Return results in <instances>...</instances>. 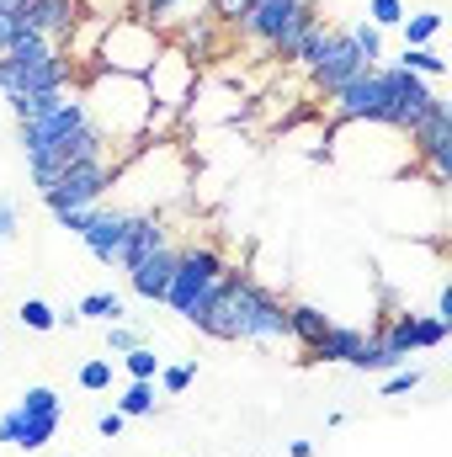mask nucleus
Instances as JSON below:
<instances>
[{"label": "nucleus", "instance_id": "1", "mask_svg": "<svg viewBox=\"0 0 452 457\" xmlns=\"http://www.w3.org/2000/svg\"><path fill=\"white\" fill-rule=\"evenodd\" d=\"M80 102H86V112H91L96 133H102L107 144H122L128 154L144 144V122L155 112V102H149V86H144L138 75L96 70V75L80 86ZM128 154H122V160H128Z\"/></svg>", "mask_w": 452, "mask_h": 457}, {"label": "nucleus", "instance_id": "2", "mask_svg": "<svg viewBox=\"0 0 452 457\" xmlns=\"http://www.w3.org/2000/svg\"><path fill=\"white\" fill-rule=\"evenodd\" d=\"M224 271H229V255L213 239H187V245H176V271H171V287H165V309L181 314L187 325H197V314L213 303Z\"/></svg>", "mask_w": 452, "mask_h": 457}, {"label": "nucleus", "instance_id": "3", "mask_svg": "<svg viewBox=\"0 0 452 457\" xmlns=\"http://www.w3.org/2000/svg\"><path fill=\"white\" fill-rule=\"evenodd\" d=\"M59 420H64V399H59V388L32 383V388H21L16 404L0 415V447L43 453V447L59 436Z\"/></svg>", "mask_w": 452, "mask_h": 457}, {"label": "nucleus", "instance_id": "4", "mask_svg": "<svg viewBox=\"0 0 452 457\" xmlns=\"http://www.w3.org/2000/svg\"><path fill=\"white\" fill-rule=\"evenodd\" d=\"M160 48H165V37L155 32V27H144L138 16H107V27H102V37H96V48H91V59H96V70H113V75H149V64L160 59Z\"/></svg>", "mask_w": 452, "mask_h": 457}, {"label": "nucleus", "instance_id": "5", "mask_svg": "<svg viewBox=\"0 0 452 457\" xmlns=\"http://www.w3.org/2000/svg\"><path fill=\"white\" fill-rule=\"evenodd\" d=\"M234 309H239V341L245 345L288 341V298L261 287L250 271H234Z\"/></svg>", "mask_w": 452, "mask_h": 457}, {"label": "nucleus", "instance_id": "6", "mask_svg": "<svg viewBox=\"0 0 452 457\" xmlns=\"http://www.w3.org/2000/svg\"><path fill=\"white\" fill-rule=\"evenodd\" d=\"M378 86H383V128H394V133H410L421 117L442 102L431 80H421V75L399 70L394 59H383V64H378Z\"/></svg>", "mask_w": 452, "mask_h": 457}, {"label": "nucleus", "instance_id": "7", "mask_svg": "<svg viewBox=\"0 0 452 457\" xmlns=\"http://www.w3.org/2000/svg\"><path fill=\"white\" fill-rule=\"evenodd\" d=\"M117 165H122L117 154H96V160L70 165V170L54 181V192H43V208H48V213H64V208H96V203H107V197H113Z\"/></svg>", "mask_w": 452, "mask_h": 457}, {"label": "nucleus", "instance_id": "8", "mask_svg": "<svg viewBox=\"0 0 452 457\" xmlns=\"http://www.w3.org/2000/svg\"><path fill=\"white\" fill-rule=\"evenodd\" d=\"M405 138H410V160L426 170V187L442 192L452 181V112H448V102H437Z\"/></svg>", "mask_w": 452, "mask_h": 457}, {"label": "nucleus", "instance_id": "9", "mask_svg": "<svg viewBox=\"0 0 452 457\" xmlns=\"http://www.w3.org/2000/svg\"><path fill=\"white\" fill-rule=\"evenodd\" d=\"M144 86H149V102H155V107L181 112V107L192 102V91H197V64H192V54L165 43V48H160V59L149 64Z\"/></svg>", "mask_w": 452, "mask_h": 457}, {"label": "nucleus", "instance_id": "10", "mask_svg": "<svg viewBox=\"0 0 452 457\" xmlns=\"http://www.w3.org/2000/svg\"><path fill=\"white\" fill-rule=\"evenodd\" d=\"M362 70H367V59L356 54V43L346 37V27H331L325 43H320V54H314V64H309V80H314L320 96H336L340 86H351Z\"/></svg>", "mask_w": 452, "mask_h": 457}, {"label": "nucleus", "instance_id": "11", "mask_svg": "<svg viewBox=\"0 0 452 457\" xmlns=\"http://www.w3.org/2000/svg\"><path fill=\"white\" fill-rule=\"evenodd\" d=\"M64 86H75V59H70V54H54V59H43V64H32V70L0 59V96H5V102H16V96H43V91H64Z\"/></svg>", "mask_w": 452, "mask_h": 457}, {"label": "nucleus", "instance_id": "12", "mask_svg": "<svg viewBox=\"0 0 452 457\" xmlns=\"http://www.w3.org/2000/svg\"><path fill=\"white\" fill-rule=\"evenodd\" d=\"M331 102V122H383V86H378V70H362L351 86H340Z\"/></svg>", "mask_w": 452, "mask_h": 457}, {"label": "nucleus", "instance_id": "13", "mask_svg": "<svg viewBox=\"0 0 452 457\" xmlns=\"http://www.w3.org/2000/svg\"><path fill=\"white\" fill-rule=\"evenodd\" d=\"M80 239H86V250H91L102 266H113L117 271V255H122V239H128V208H117V203H96Z\"/></svg>", "mask_w": 452, "mask_h": 457}, {"label": "nucleus", "instance_id": "14", "mask_svg": "<svg viewBox=\"0 0 452 457\" xmlns=\"http://www.w3.org/2000/svg\"><path fill=\"white\" fill-rule=\"evenodd\" d=\"M171 271H176V239H171V245H160L155 255L133 261V266H128L122 277H128V293H133V298H144V303H165Z\"/></svg>", "mask_w": 452, "mask_h": 457}, {"label": "nucleus", "instance_id": "15", "mask_svg": "<svg viewBox=\"0 0 452 457\" xmlns=\"http://www.w3.org/2000/svg\"><path fill=\"white\" fill-rule=\"evenodd\" d=\"M16 21L43 32V37H54V43H70V32L80 27V0H27Z\"/></svg>", "mask_w": 452, "mask_h": 457}, {"label": "nucleus", "instance_id": "16", "mask_svg": "<svg viewBox=\"0 0 452 457\" xmlns=\"http://www.w3.org/2000/svg\"><path fill=\"white\" fill-rule=\"evenodd\" d=\"M160 245H171V224H165V213H128V239H122L117 271H128L133 261L155 255Z\"/></svg>", "mask_w": 452, "mask_h": 457}, {"label": "nucleus", "instance_id": "17", "mask_svg": "<svg viewBox=\"0 0 452 457\" xmlns=\"http://www.w3.org/2000/svg\"><path fill=\"white\" fill-rule=\"evenodd\" d=\"M197 330H203L208 341H239V309H234V266L224 271V282H219L213 303L197 314Z\"/></svg>", "mask_w": 452, "mask_h": 457}, {"label": "nucleus", "instance_id": "18", "mask_svg": "<svg viewBox=\"0 0 452 457\" xmlns=\"http://www.w3.org/2000/svg\"><path fill=\"white\" fill-rule=\"evenodd\" d=\"M325 330H331V314H325V309H314V303H288V341L293 345L314 351V345L325 341Z\"/></svg>", "mask_w": 452, "mask_h": 457}, {"label": "nucleus", "instance_id": "19", "mask_svg": "<svg viewBox=\"0 0 452 457\" xmlns=\"http://www.w3.org/2000/svg\"><path fill=\"white\" fill-rule=\"evenodd\" d=\"M362 345H367V330H362V325H336V320H331L325 341L309 351V361H351Z\"/></svg>", "mask_w": 452, "mask_h": 457}, {"label": "nucleus", "instance_id": "20", "mask_svg": "<svg viewBox=\"0 0 452 457\" xmlns=\"http://www.w3.org/2000/svg\"><path fill=\"white\" fill-rule=\"evenodd\" d=\"M75 314L80 320H96V325H122L128 320V303H122V293H113V287H96V293H86L75 303Z\"/></svg>", "mask_w": 452, "mask_h": 457}, {"label": "nucleus", "instance_id": "21", "mask_svg": "<svg viewBox=\"0 0 452 457\" xmlns=\"http://www.w3.org/2000/svg\"><path fill=\"white\" fill-rule=\"evenodd\" d=\"M372 341L383 345V351H394L399 361H410L415 356V314H394L383 330H372Z\"/></svg>", "mask_w": 452, "mask_h": 457}, {"label": "nucleus", "instance_id": "22", "mask_svg": "<svg viewBox=\"0 0 452 457\" xmlns=\"http://www.w3.org/2000/svg\"><path fill=\"white\" fill-rule=\"evenodd\" d=\"M437 32H442V11H415V16L399 21V43L405 48H431Z\"/></svg>", "mask_w": 452, "mask_h": 457}, {"label": "nucleus", "instance_id": "23", "mask_svg": "<svg viewBox=\"0 0 452 457\" xmlns=\"http://www.w3.org/2000/svg\"><path fill=\"white\" fill-rule=\"evenodd\" d=\"M113 410H122L128 420H144V415H155V410H160V399H155V383H133V378H128V388L117 394Z\"/></svg>", "mask_w": 452, "mask_h": 457}, {"label": "nucleus", "instance_id": "24", "mask_svg": "<svg viewBox=\"0 0 452 457\" xmlns=\"http://www.w3.org/2000/svg\"><path fill=\"white\" fill-rule=\"evenodd\" d=\"M394 64L410 70V75H421V80H442V75H448V59H442L437 48H405Z\"/></svg>", "mask_w": 452, "mask_h": 457}, {"label": "nucleus", "instance_id": "25", "mask_svg": "<svg viewBox=\"0 0 452 457\" xmlns=\"http://www.w3.org/2000/svg\"><path fill=\"white\" fill-rule=\"evenodd\" d=\"M16 325H21V330H32V336H48V330H59V309H54V303H43V298H21Z\"/></svg>", "mask_w": 452, "mask_h": 457}, {"label": "nucleus", "instance_id": "26", "mask_svg": "<svg viewBox=\"0 0 452 457\" xmlns=\"http://www.w3.org/2000/svg\"><path fill=\"white\" fill-rule=\"evenodd\" d=\"M117 367H122V372H128L133 383H155L165 361L155 356V345H133V351H122V356H117Z\"/></svg>", "mask_w": 452, "mask_h": 457}, {"label": "nucleus", "instance_id": "27", "mask_svg": "<svg viewBox=\"0 0 452 457\" xmlns=\"http://www.w3.org/2000/svg\"><path fill=\"white\" fill-rule=\"evenodd\" d=\"M113 372H117V356H91V361H80L75 383H80L86 394H107V388H113Z\"/></svg>", "mask_w": 452, "mask_h": 457}, {"label": "nucleus", "instance_id": "28", "mask_svg": "<svg viewBox=\"0 0 452 457\" xmlns=\"http://www.w3.org/2000/svg\"><path fill=\"white\" fill-rule=\"evenodd\" d=\"M346 37L356 43V54L367 59V70H378V64H383V32H378L372 21H351V27H346Z\"/></svg>", "mask_w": 452, "mask_h": 457}, {"label": "nucleus", "instance_id": "29", "mask_svg": "<svg viewBox=\"0 0 452 457\" xmlns=\"http://www.w3.org/2000/svg\"><path fill=\"white\" fill-rule=\"evenodd\" d=\"M70 91H75V86H64V91H43V96H16V102H11V117H16V122H32V117L54 112Z\"/></svg>", "mask_w": 452, "mask_h": 457}, {"label": "nucleus", "instance_id": "30", "mask_svg": "<svg viewBox=\"0 0 452 457\" xmlns=\"http://www.w3.org/2000/svg\"><path fill=\"white\" fill-rule=\"evenodd\" d=\"M181 11H187V0H138V11H133V16H138L144 27H155V32H160V27H171V21H181Z\"/></svg>", "mask_w": 452, "mask_h": 457}, {"label": "nucleus", "instance_id": "31", "mask_svg": "<svg viewBox=\"0 0 452 457\" xmlns=\"http://www.w3.org/2000/svg\"><path fill=\"white\" fill-rule=\"evenodd\" d=\"M410 11H405V0H367V11H362V21H372L378 32H399V21H405Z\"/></svg>", "mask_w": 452, "mask_h": 457}, {"label": "nucleus", "instance_id": "32", "mask_svg": "<svg viewBox=\"0 0 452 457\" xmlns=\"http://www.w3.org/2000/svg\"><path fill=\"white\" fill-rule=\"evenodd\" d=\"M192 378H197V361H176V367H160V378H155V383H160V394H165V399H181V394L192 388Z\"/></svg>", "mask_w": 452, "mask_h": 457}, {"label": "nucleus", "instance_id": "33", "mask_svg": "<svg viewBox=\"0 0 452 457\" xmlns=\"http://www.w3.org/2000/svg\"><path fill=\"white\" fill-rule=\"evenodd\" d=\"M426 383V367H394L389 378H383V399H399V394H415Z\"/></svg>", "mask_w": 452, "mask_h": 457}, {"label": "nucleus", "instance_id": "34", "mask_svg": "<svg viewBox=\"0 0 452 457\" xmlns=\"http://www.w3.org/2000/svg\"><path fill=\"white\" fill-rule=\"evenodd\" d=\"M452 325H442L437 314H415V351H437V345L448 341Z\"/></svg>", "mask_w": 452, "mask_h": 457}, {"label": "nucleus", "instance_id": "35", "mask_svg": "<svg viewBox=\"0 0 452 457\" xmlns=\"http://www.w3.org/2000/svg\"><path fill=\"white\" fill-rule=\"evenodd\" d=\"M16 228H21V208H16V197L0 192V261H5V250L16 245Z\"/></svg>", "mask_w": 452, "mask_h": 457}, {"label": "nucleus", "instance_id": "36", "mask_svg": "<svg viewBox=\"0 0 452 457\" xmlns=\"http://www.w3.org/2000/svg\"><path fill=\"white\" fill-rule=\"evenodd\" d=\"M133 345H144V330L138 325H107V356H122V351H133Z\"/></svg>", "mask_w": 452, "mask_h": 457}, {"label": "nucleus", "instance_id": "37", "mask_svg": "<svg viewBox=\"0 0 452 457\" xmlns=\"http://www.w3.org/2000/svg\"><path fill=\"white\" fill-rule=\"evenodd\" d=\"M122 426H128V415H122V410H102V415H96V436H102V442H117V436H122Z\"/></svg>", "mask_w": 452, "mask_h": 457}, {"label": "nucleus", "instance_id": "38", "mask_svg": "<svg viewBox=\"0 0 452 457\" xmlns=\"http://www.w3.org/2000/svg\"><path fill=\"white\" fill-rule=\"evenodd\" d=\"M86 219H91V208H64V213H54V224H59V228H70L75 239L86 234Z\"/></svg>", "mask_w": 452, "mask_h": 457}, {"label": "nucleus", "instance_id": "39", "mask_svg": "<svg viewBox=\"0 0 452 457\" xmlns=\"http://www.w3.org/2000/svg\"><path fill=\"white\" fill-rule=\"evenodd\" d=\"M208 11H213L219 21H239V16L250 11V0H208Z\"/></svg>", "mask_w": 452, "mask_h": 457}, {"label": "nucleus", "instance_id": "40", "mask_svg": "<svg viewBox=\"0 0 452 457\" xmlns=\"http://www.w3.org/2000/svg\"><path fill=\"white\" fill-rule=\"evenodd\" d=\"M437 320H442V325H452V287H448V282L437 287Z\"/></svg>", "mask_w": 452, "mask_h": 457}, {"label": "nucleus", "instance_id": "41", "mask_svg": "<svg viewBox=\"0 0 452 457\" xmlns=\"http://www.w3.org/2000/svg\"><path fill=\"white\" fill-rule=\"evenodd\" d=\"M80 325H86V320H80L75 309H59V330H80Z\"/></svg>", "mask_w": 452, "mask_h": 457}, {"label": "nucleus", "instance_id": "42", "mask_svg": "<svg viewBox=\"0 0 452 457\" xmlns=\"http://www.w3.org/2000/svg\"><path fill=\"white\" fill-rule=\"evenodd\" d=\"M288 457H314V442H293V447H288Z\"/></svg>", "mask_w": 452, "mask_h": 457}]
</instances>
